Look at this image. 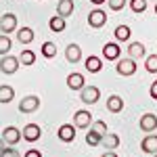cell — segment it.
Instances as JSON below:
<instances>
[{"label": "cell", "instance_id": "cell-1", "mask_svg": "<svg viewBox=\"0 0 157 157\" xmlns=\"http://www.w3.org/2000/svg\"><path fill=\"white\" fill-rule=\"evenodd\" d=\"M19 57H13V55H4L2 59H0V71L6 73V75H13V73H17L19 69Z\"/></svg>", "mask_w": 157, "mask_h": 157}, {"label": "cell", "instance_id": "cell-2", "mask_svg": "<svg viewBox=\"0 0 157 157\" xmlns=\"http://www.w3.org/2000/svg\"><path fill=\"white\" fill-rule=\"evenodd\" d=\"M98 98H101V90H98L97 86H84L80 90V101L84 105H94Z\"/></svg>", "mask_w": 157, "mask_h": 157}, {"label": "cell", "instance_id": "cell-3", "mask_svg": "<svg viewBox=\"0 0 157 157\" xmlns=\"http://www.w3.org/2000/svg\"><path fill=\"white\" fill-rule=\"evenodd\" d=\"M115 71L124 75V78H128V75H134L136 73V61L134 59H117V65H115Z\"/></svg>", "mask_w": 157, "mask_h": 157}, {"label": "cell", "instance_id": "cell-4", "mask_svg": "<svg viewBox=\"0 0 157 157\" xmlns=\"http://www.w3.org/2000/svg\"><path fill=\"white\" fill-rule=\"evenodd\" d=\"M38 107H40V98L36 94H27L19 101V111L21 113H34V111H38Z\"/></svg>", "mask_w": 157, "mask_h": 157}, {"label": "cell", "instance_id": "cell-5", "mask_svg": "<svg viewBox=\"0 0 157 157\" xmlns=\"http://www.w3.org/2000/svg\"><path fill=\"white\" fill-rule=\"evenodd\" d=\"M17 29V15H13V13H6V15H2L0 17V34H13Z\"/></svg>", "mask_w": 157, "mask_h": 157}, {"label": "cell", "instance_id": "cell-6", "mask_svg": "<svg viewBox=\"0 0 157 157\" xmlns=\"http://www.w3.org/2000/svg\"><path fill=\"white\" fill-rule=\"evenodd\" d=\"M105 23H107V13L105 11H101V9L90 11V15H88V25H90L92 29H101Z\"/></svg>", "mask_w": 157, "mask_h": 157}, {"label": "cell", "instance_id": "cell-7", "mask_svg": "<svg viewBox=\"0 0 157 157\" xmlns=\"http://www.w3.org/2000/svg\"><path fill=\"white\" fill-rule=\"evenodd\" d=\"M73 126L75 128H90L92 126V115H90V111H86V109H80V111H75L73 113Z\"/></svg>", "mask_w": 157, "mask_h": 157}, {"label": "cell", "instance_id": "cell-8", "mask_svg": "<svg viewBox=\"0 0 157 157\" xmlns=\"http://www.w3.org/2000/svg\"><path fill=\"white\" fill-rule=\"evenodd\" d=\"M138 126H140V130L147 132V134L155 132V130H157V115H155V113H145V115H140Z\"/></svg>", "mask_w": 157, "mask_h": 157}, {"label": "cell", "instance_id": "cell-9", "mask_svg": "<svg viewBox=\"0 0 157 157\" xmlns=\"http://www.w3.org/2000/svg\"><path fill=\"white\" fill-rule=\"evenodd\" d=\"M2 138H4V143L6 145H17L23 136H21V130L19 128H15V126H6L4 130H2Z\"/></svg>", "mask_w": 157, "mask_h": 157}, {"label": "cell", "instance_id": "cell-10", "mask_svg": "<svg viewBox=\"0 0 157 157\" xmlns=\"http://www.w3.org/2000/svg\"><path fill=\"white\" fill-rule=\"evenodd\" d=\"M121 57V50H120V44L117 42H107L103 46V59L107 61H117Z\"/></svg>", "mask_w": 157, "mask_h": 157}, {"label": "cell", "instance_id": "cell-11", "mask_svg": "<svg viewBox=\"0 0 157 157\" xmlns=\"http://www.w3.org/2000/svg\"><path fill=\"white\" fill-rule=\"evenodd\" d=\"M40 134H42V130H40L38 124H27L23 128V132H21V136H23V140H27V143H36L38 138H40Z\"/></svg>", "mask_w": 157, "mask_h": 157}, {"label": "cell", "instance_id": "cell-12", "mask_svg": "<svg viewBox=\"0 0 157 157\" xmlns=\"http://www.w3.org/2000/svg\"><path fill=\"white\" fill-rule=\"evenodd\" d=\"M57 136L63 143H73L75 140V126L73 124H63L59 128V132H57Z\"/></svg>", "mask_w": 157, "mask_h": 157}, {"label": "cell", "instance_id": "cell-13", "mask_svg": "<svg viewBox=\"0 0 157 157\" xmlns=\"http://www.w3.org/2000/svg\"><path fill=\"white\" fill-rule=\"evenodd\" d=\"M140 149L143 153H149V155H155L157 153V134H147L140 143Z\"/></svg>", "mask_w": 157, "mask_h": 157}, {"label": "cell", "instance_id": "cell-14", "mask_svg": "<svg viewBox=\"0 0 157 157\" xmlns=\"http://www.w3.org/2000/svg\"><path fill=\"white\" fill-rule=\"evenodd\" d=\"M67 86H69L71 90H78V92H80V90H82V88L86 86L84 75H82V73H78V71L69 73V75H67Z\"/></svg>", "mask_w": 157, "mask_h": 157}, {"label": "cell", "instance_id": "cell-15", "mask_svg": "<svg viewBox=\"0 0 157 157\" xmlns=\"http://www.w3.org/2000/svg\"><path fill=\"white\" fill-rule=\"evenodd\" d=\"M101 147H105V151H113V149H117V147H120V136H117V134L107 132L103 138H101Z\"/></svg>", "mask_w": 157, "mask_h": 157}, {"label": "cell", "instance_id": "cell-16", "mask_svg": "<svg viewBox=\"0 0 157 157\" xmlns=\"http://www.w3.org/2000/svg\"><path fill=\"white\" fill-rule=\"evenodd\" d=\"M145 44L143 42H130V46H128V55H130V59L134 61H138V59H143L147 52H145Z\"/></svg>", "mask_w": 157, "mask_h": 157}, {"label": "cell", "instance_id": "cell-17", "mask_svg": "<svg viewBox=\"0 0 157 157\" xmlns=\"http://www.w3.org/2000/svg\"><path fill=\"white\" fill-rule=\"evenodd\" d=\"M65 59L69 61V63H78V61L82 59V48H80L78 44H67V48H65Z\"/></svg>", "mask_w": 157, "mask_h": 157}, {"label": "cell", "instance_id": "cell-18", "mask_svg": "<svg viewBox=\"0 0 157 157\" xmlns=\"http://www.w3.org/2000/svg\"><path fill=\"white\" fill-rule=\"evenodd\" d=\"M84 67H86L88 73H98L103 69V61L98 59V57H94V55H90V57L84 61Z\"/></svg>", "mask_w": 157, "mask_h": 157}, {"label": "cell", "instance_id": "cell-19", "mask_svg": "<svg viewBox=\"0 0 157 157\" xmlns=\"http://www.w3.org/2000/svg\"><path fill=\"white\" fill-rule=\"evenodd\" d=\"M34 29L32 27H19L17 29V40L21 42V44H32L34 42Z\"/></svg>", "mask_w": 157, "mask_h": 157}, {"label": "cell", "instance_id": "cell-20", "mask_svg": "<svg viewBox=\"0 0 157 157\" xmlns=\"http://www.w3.org/2000/svg\"><path fill=\"white\" fill-rule=\"evenodd\" d=\"M48 27H50V32H55V34H61V32L67 27V23H65V17H61V15H55V17H50Z\"/></svg>", "mask_w": 157, "mask_h": 157}, {"label": "cell", "instance_id": "cell-21", "mask_svg": "<svg viewBox=\"0 0 157 157\" xmlns=\"http://www.w3.org/2000/svg\"><path fill=\"white\" fill-rule=\"evenodd\" d=\"M107 109L111 113H120L121 109H124V98L117 97V94H111V97L107 98Z\"/></svg>", "mask_w": 157, "mask_h": 157}, {"label": "cell", "instance_id": "cell-22", "mask_svg": "<svg viewBox=\"0 0 157 157\" xmlns=\"http://www.w3.org/2000/svg\"><path fill=\"white\" fill-rule=\"evenodd\" d=\"M113 36H115V42H128L130 36H132V32H130L128 25H117L115 32H113Z\"/></svg>", "mask_w": 157, "mask_h": 157}, {"label": "cell", "instance_id": "cell-23", "mask_svg": "<svg viewBox=\"0 0 157 157\" xmlns=\"http://www.w3.org/2000/svg\"><path fill=\"white\" fill-rule=\"evenodd\" d=\"M71 13H73V0H59V4H57V15L69 17Z\"/></svg>", "mask_w": 157, "mask_h": 157}, {"label": "cell", "instance_id": "cell-24", "mask_svg": "<svg viewBox=\"0 0 157 157\" xmlns=\"http://www.w3.org/2000/svg\"><path fill=\"white\" fill-rule=\"evenodd\" d=\"M13 98H15V88L13 86H0V103L9 105Z\"/></svg>", "mask_w": 157, "mask_h": 157}, {"label": "cell", "instance_id": "cell-25", "mask_svg": "<svg viewBox=\"0 0 157 157\" xmlns=\"http://www.w3.org/2000/svg\"><path fill=\"white\" fill-rule=\"evenodd\" d=\"M40 52H42V57L52 59V57H57V44H55V42H44V44L40 46Z\"/></svg>", "mask_w": 157, "mask_h": 157}, {"label": "cell", "instance_id": "cell-26", "mask_svg": "<svg viewBox=\"0 0 157 157\" xmlns=\"http://www.w3.org/2000/svg\"><path fill=\"white\" fill-rule=\"evenodd\" d=\"M19 63L21 65H34L36 63V52L34 50H21V55H19Z\"/></svg>", "mask_w": 157, "mask_h": 157}, {"label": "cell", "instance_id": "cell-27", "mask_svg": "<svg viewBox=\"0 0 157 157\" xmlns=\"http://www.w3.org/2000/svg\"><path fill=\"white\" fill-rule=\"evenodd\" d=\"M11 46H13L11 38L6 36V34H0V57L9 55V50H11Z\"/></svg>", "mask_w": 157, "mask_h": 157}, {"label": "cell", "instance_id": "cell-28", "mask_svg": "<svg viewBox=\"0 0 157 157\" xmlns=\"http://www.w3.org/2000/svg\"><path fill=\"white\" fill-rule=\"evenodd\" d=\"M90 130H92L94 134H98V136L103 138V136L107 134V124H105V121H101V120H97V121H92V126H90Z\"/></svg>", "mask_w": 157, "mask_h": 157}, {"label": "cell", "instance_id": "cell-29", "mask_svg": "<svg viewBox=\"0 0 157 157\" xmlns=\"http://www.w3.org/2000/svg\"><path fill=\"white\" fill-rule=\"evenodd\" d=\"M145 69L149 73H157V55H149L145 59Z\"/></svg>", "mask_w": 157, "mask_h": 157}, {"label": "cell", "instance_id": "cell-30", "mask_svg": "<svg viewBox=\"0 0 157 157\" xmlns=\"http://www.w3.org/2000/svg\"><path fill=\"white\" fill-rule=\"evenodd\" d=\"M130 9L134 13H145L147 11V0H130Z\"/></svg>", "mask_w": 157, "mask_h": 157}, {"label": "cell", "instance_id": "cell-31", "mask_svg": "<svg viewBox=\"0 0 157 157\" xmlns=\"http://www.w3.org/2000/svg\"><path fill=\"white\" fill-rule=\"evenodd\" d=\"M86 145H90V147H98L101 145V136L98 134H94L92 130L86 134Z\"/></svg>", "mask_w": 157, "mask_h": 157}, {"label": "cell", "instance_id": "cell-32", "mask_svg": "<svg viewBox=\"0 0 157 157\" xmlns=\"http://www.w3.org/2000/svg\"><path fill=\"white\" fill-rule=\"evenodd\" d=\"M107 4L111 11H121L126 6V0H107Z\"/></svg>", "mask_w": 157, "mask_h": 157}, {"label": "cell", "instance_id": "cell-33", "mask_svg": "<svg viewBox=\"0 0 157 157\" xmlns=\"http://www.w3.org/2000/svg\"><path fill=\"white\" fill-rule=\"evenodd\" d=\"M0 157H21V155H19L17 149H13V147H4V149L0 151Z\"/></svg>", "mask_w": 157, "mask_h": 157}, {"label": "cell", "instance_id": "cell-34", "mask_svg": "<svg viewBox=\"0 0 157 157\" xmlns=\"http://www.w3.org/2000/svg\"><path fill=\"white\" fill-rule=\"evenodd\" d=\"M23 157H42V153H40L38 149H27L23 153Z\"/></svg>", "mask_w": 157, "mask_h": 157}, {"label": "cell", "instance_id": "cell-35", "mask_svg": "<svg viewBox=\"0 0 157 157\" xmlns=\"http://www.w3.org/2000/svg\"><path fill=\"white\" fill-rule=\"evenodd\" d=\"M149 94H151V98H155V101H157V80L151 84V88H149Z\"/></svg>", "mask_w": 157, "mask_h": 157}, {"label": "cell", "instance_id": "cell-36", "mask_svg": "<svg viewBox=\"0 0 157 157\" xmlns=\"http://www.w3.org/2000/svg\"><path fill=\"white\" fill-rule=\"evenodd\" d=\"M90 2H92V4H94V6H101V4H105V2H107V0H90Z\"/></svg>", "mask_w": 157, "mask_h": 157}, {"label": "cell", "instance_id": "cell-37", "mask_svg": "<svg viewBox=\"0 0 157 157\" xmlns=\"http://www.w3.org/2000/svg\"><path fill=\"white\" fill-rule=\"evenodd\" d=\"M101 157H117V153H113V151H107V153H103Z\"/></svg>", "mask_w": 157, "mask_h": 157}, {"label": "cell", "instance_id": "cell-38", "mask_svg": "<svg viewBox=\"0 0 157 157\" xmlns=\"http://www.w3.org/2000/svg\"><path fill=\"white\" fill-rule=\"evenodd\" d=\"M4 147H6V143H4V138H2V136H0V151H2V149H4Z\"/></svg>", "mask_w": 157, "mask_h": 157}, {"label": "cell", "instance_id": "cell-39", "mask_svg": "<svg viewBox=\"0 0 157 157\" xmlns=\"http://www.w3.org/2000/svg\"><path fill=\"white\" fill-rule=\"evenodd\" d=\"M155 15H157V2H155Z\"/></svg>", "mask_w": 157, "mask_h": 157}, {"label": "cell", "instance_id": "cell-40", "mask_svg": "<svg viewBox=\"0 0 157 157\" xmlns=\"http://www.w3.org/2000/svg\"><path fill=\"white\" fill-rule=\"evenodd\" d=\"M153 157H157V153H155V155H153Z\"/></svg>", "mask_w": 157, "mask_h": 157}, {"label": "cell", "instance_id": "cell-41", "mask_svg": "<svg viewBox=\"0 0 157 157\" xmlns=\"http://www.w3.org/2000/svg\"><path fill=\"white\" fill-rule=\"evenodd\" d=\"M0 17H2V15H0Z\"/></svg>", "mask_w": 157, "mask_h": 157}, {"label": "cell", "instance_id": "cell-42", "mask_svg": "<svg viewBox=\"0 0 157 157\" xmlns=\"http://www.w3.org/2000/svg\"><path fill=\"white\" fill-rule=\"evenodd\" d=\"M155 2H157V0H155Z\"/></svg>", "mask_w": 157, "mask_h": 157}]
</instances>
